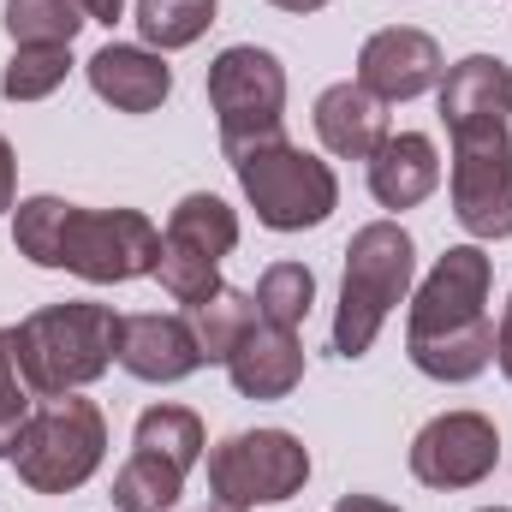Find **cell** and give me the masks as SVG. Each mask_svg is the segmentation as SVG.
Segmentation results:
<instances>
[{
    "mask_svg": "<svg viewBox=\"0 0 512 512\" xmlns=\"http://www.w3.org/2000/svg\"><path fill=\"white\" fill-rule=\"evenodd\" d=\"M268 6H280V12H322L328 0H268Z\"/></svg>",
    "mask_w": 512,
    "mask_h": 512,
    "instance_id": "cell-32",
    "label": "cell"
},
{
    "mask_svg": "<svg viewBox=\"0 0 512 512\" xmlns=\"http://www.w3.org/2000/svg\"><path fill=\"white\" fill-rule=\"evenodd\" d=\"M12 191H18V161H12V143L0 137V215L12 209Z\"/></svg>",
    "mask_w": 512,
    "mask_h": 512,
    "instance_id": "cell-28",
    "label": "cell"
},
{
    "mask_svg": "<svg viewBox=\"0 0 512 512\" xmlns=\"http://www.w3.org/2000/svg\"><path fill=\"white\" fill-rule=\"evenodd\" d=\"M120 370L137 382H185L203 370V346H197V328L185 316H120Z\"/></svg>",
    "mask_w": 512,
    "mask_h": 512,
    "instance_id": "cell-12",
    "label": "cell"
},
{
    "mask_svg": "<svg viewBox=\"0 0 512 512\" xmlns=\"http://www.w3.org/2000/svg\"><path fill=\"white\" fill-rule=\"evenodd\" d=\"M334 512H399V507H387V501H376V495H340Z\"/></svg>",
    "mask_w": 512,
    "mask_h": 512,
    "instance_id": "cell-31",
    "label": "cell"
},
{
    "mask_svg": "<svg viewBox=\"0 0 512 512\" xmlns=\"http://www.w3.org/2000/svg\"><path fill=\"white\" fill-rule=\"evenodd\" d=\"M489 280L495 262L477 245H453L423 274L411 298L405 352L429 382H477L495 364V322H489Z\"/></svg>",
    "mask_w": 512,
    "mask_h": 512,
    "instance_id": "cell-1",
    "label": "cell"
},
{
    "mask_svg": "<svg viewBox=\"0 0 512 512\" xmlns=\"http://www.w3.org/2000/svg\"><path fill=\"white\" fill-rule=\"evenodd\" d=\"M185 495V471H173L155 453H131L114 471V507L120 512H167Z\"/></svg>",
    "mask_w": 512,
    "mask_h": 512,
    "instance_id": "cell-21",
    "label": "cell"
},
{
    "mask_svg": "<svg viewBox=\"0 0 512 512\" xmlns=\"http://www.w3.org/2000/svg\"><path fill=\"white\" fill-rule=\"evenodd\" d=\"M161 239H173V245H185V251L221 262V256H233V245H239V215H233L221 197L191 191V197H179V203H173V215H167V233H161Z\"/></svg>",
    "mask_w": 512,
    "mask_h": 512,
    "instance_id": "cell-18",
    "label": "cell"
},
{
    "mask_svg": "<svg viewBox=\"0 0 512 512\" xmlns=\"http://www.w3.org/2000/svg\"><path fill=\"white\" fill-rule=\"evenodd\" d=\"M417 274L411 233L399 221H370L346 245V274H340V310H334V352L352 364L376 346L382 322L405 304Z\"/></svg>",
    "mask_w": 512,
    "mask_h": 512,
    "instance_id": "cell-4",
    "label": "cell"
},
{
    "mask_svg": "<svg viewBox=\"0 0 512 512\" xmlns=\"http://www.w3.org/2000/svg\"><path fill=\"white\" fill-rule=\"evenodd\" d=\"M495 364L512 382V298H507V310H501V328H495Z\"/></svg>",
    "mask_w": 512,
    "mask_h": 512,
    "instance_id": "cell-29",
    "label": "cell"
},
{
    "mask_svg": "<svg viewBox=\"0 0 512 512\" xmlns=\"http://www.w3.org/2000/svg\"><path fill=\"white\" fill-rule=\"evenodd\" d=\"M310 298H316V274L304 262H274L256 280V316L274 328H298L310 316Z\"/></svg>",
    "mask_w": 512,
    "mask_h": 512,
    "instance_id": "cell-25",
    "label": "cell"
},
{
    "mask_svg": "<svg viewBox=\"0 0 512 512\" xmlns=\"http://www.w3.org/2000/svg\"><path fill=\"white\" fill-rule=\"evenodd\" d=\"M233 173H239V191L256 209V221L268 233H304V227H322L340 203V179L328 161H316L310 149L286 143V137H268L233 155Z\"/></svg>",
    "mask_w": 512,
    "mask_h": 512,
    "instance_id": "cell-6",
    "label": "cell"
},
{
    "mask_svg": "<svg viewBox=\"0 0 512 512\" xmlns=\"http://www.w3.org/2000/svg\"><path fill=\"white\" fill-rule=\"evenodd\" d=\"M221 262H209V256L185 251V245H173V239H161V256H155V280L185 304V310H197V304H209L215 292H221V274H215Z\"/></svg>",
    "mask_w": 512,
    "mask_h": 512,
    "instance_id": "cell-26",
    "label": "cell"
},
{
    "mask_svg": "<svg viewBox=\"0 0 512 512\" xmlns=\"http://www.w3.org/2000/svg\"><path fill=\"white\" fill-rule=\"evenodd\" d=\"M441 185V155L423 131H399L370 155V191L382 209H417Z\"/></svg>",
    "mask_w": 512,
    "mask_h": 512,
    "instance_id": "cell-16",
    "label": "cell"
},
{
    "mask_svg": "<svg viewBox=\"0 0 512 512\" xmlns=\"http://www.w3.org/2000/svg\"><path fill=\"white\" fill-rule=\"evenodd\" d=\"M209 108L221 120V149L227 161L251 143H268V137H286L280 120H286V72L268 48L256 42H239V48H221L215 66H209Z\"/></svg>",
    "mask_w": 512,
    "mask_h": 512,
    "instance_id": "cell-7",
    "label": "cell"
},
{
    "mask_svg": "<svg viewBox=\"0 0 512 512\" xmlns=\"http://www.w3.org/2000/svg\"><path fill=\"white\" fill-rule=\"evenodd\" d=\"M12 245L36 268H72L78 280L120 286L155 274L161 233L137 209H78L66 197H30L12 215Z\"/></svg>",
    "mask_w": 512,
    "mask_h": 512,
    "instance_id": "cell-2",
    "label": "cell"
},
{
    "mask_svg": "<svg viewBox=\"0 0 512 512\" xmlns=\"http://www.w3.org/2000/svg\"><path fill=\"white\" fill-rule=\"evenodd\" d=\"M12 352H18V376L30 393L54 399V393H78L96 376H108L114 352H120V316L108 304H42L36 316H24L12 328Z\"/></svg>",
    "mask_w": 512,
    "mask_h": 512,
    "instance_id": "cell-3",
    "label": "cell"
},
{
    "mask_svg": "<svg viewBox=\"0 0 512 512\" xmlns=\"http://www.w3.org/2000/svg\"><path fill=\"white\" fill-rule=\"evenodd\" d=\"M316 137L328 143V155L340 161H370L387 137V102H376L358 78L352 84H334L316 96Z\"/></svg>",
    "mask_w": 512,
    "mask_h": 512,
    "instance_id": "cell-15",
    "label": "cell"
},
{
    "mask_svg": "<svg viewBox=\"0 0 512 512\" xmlns=\"http://www.w3.org/2000/svg\"><path fill=\"white\" fill-rule=\"evenodd\" d=\"M24 417H30V399H24V387H18L12 328H0V459L12 453V441H18V429H24Z\"/></svg>",
    "mask_w": 512,
    "mask_h": 512,
    "instance_id": "cell-27",
    "label": "cell"
},
{
    "mask_svg": "<svg viewBox=\"0 0 512 512\" xmlns=\"http://www.w3.org/2000/svg\"><path fill=\"white\" fill-rule=\"evenodd\" d=\"M209 24H215V0H137V30L161 54L191 48Z\"/></svg>",
    "mask_w": 512,
    "mask_h": 512,
    "instance_id": "cell-23",
    "label": "cell"
},
{
    "mask_svg": "<svg viewBox=\"0 0 512 512\" xmlns=\"http://www.w3.org/2000/svg\"><path fill=\"white\" fill-rule=\"evenodd\" d=\"M191 328H197L203 364H227V358H233V346L256 328V298H251V292L221 286L209 304H197V310H191Z\"/></svg>",
    "mask_w": 512,
    "mask_h": 512,
    "instance_id": "cell-20",
    "label": "cell"
},
{
    "mask_svg": "<svg viewBox=\"0 0 512 512\" xmlns=\"http://www.w3.org/2000/svg\"><path fill=\"white\" fill-rule=\"evenodd\" d=\"M203 417L197 411H185V405H149L143 417H137V453H155V459H167L173 471H185L191 477V465L203 459Z\"/></svg>",
    "mask_w": 512,
    "mask_h": 512,
    "instance_id": "cell-19",
    "label": "cell"
},
{
    "mask_svg": "<svg viewBox=\"0 0 512 512\" xmlns=\"http://www.w3.org/2000/svg\"><path fill=\"white\" fill-rule=\"evenodd\" d=\"M227 376L245 399H286L292 387L304 382V346H298V328H274L256 316V328L233 346L227 358Z\"/></svg>",
    "mask_w": 512,
    "mask_h": 512,
    "instance_id": "cell-14",
    "label": "cell"
},
{
    "mask_svg": "<svg viewBox=\"0 0 512 512\" xmlns=\"http://www.w3.org/2000/svg\"><path fill=\"white\" fill-rule=\"evenodd\" d=\"M78 12H84V18H96V24H114V18L126 12V0H78Z\"/></svg>",
    "mask_w": 512,
    "mask_h": 512,
    "instance_id": "cell-30",
    "label": "cell"
},
{
    "mask_svg": "<svg viewBox=\"0 0 512 512\" xmlns=\"http://www.w3.org/2000/svg\"><path fill=\"white\" fill-rule=\"evenodd\" d=\"M203 512H239V507H221V501H209V507H203Z\"/></svg>",
    "mask_w": 512,
    "mask_h": 512,
    "instance_id": "cell-33",
    "label": "cell"
},
{
    "mask_svg": "<svg viewBox=\"0 0 512 512\" xmlns=\"http://www.w3.org/2000/svg\"><path fill=\"white\" fill-rule=\"evenodd\" d=\"M310 483V447L286 429H239L209 453V495L221 507H280Z\"/></svg>",
    "mask_w": 512,
    "mask_h": 512,
    "instance_id": "cell-9",
    "label": "cell"
},
{
    "mask_svg": "<svg viewBox=\"0 0 512 512\" xmlns=\"http://www.w3.org/2000/svg\"><path fill=\"white\" fill-rule=\"evenodd\" d=\"M72 72V48L66 42H42V48H18L0 72V96L6 102H42L66 84Z\"/></svg>",
    "mask_w": 512,
    "mask_h": 512,
    "instance_id": "cell-22",
    "label": "cell"
},
{
    "mask_svg": "<svg viewBox=\"0 0 512 512\" xmlns=\"http://www.w3.org/2000/svg\"><path fill=\"white\" fill-rule=\"evenodd\" d=\"M453 221L471 239H512L507 120H453Z\"/></svg>",
    "mask_w": 512,
    "mask_h": 512,
    "instance_id": "cell-8",
    "label": "cell"
},
{
    "mask_svg": "<svg viewBox=\"0 0 512 512\" xmlns=\"http://www.w3.org/2000/svg\"><path fill=\"white\" fill-rule=\"evenodd\" d=\"M441 78H447V60H441L429 30L393 24V30H376L358 48V84L376 102H411L423 90H441Z\"/></svg>",
    "mask_w": 512,
    "mask_h": 512,
    "instance_id": "cell-11",
    "label": "cell"
},
{
    "mask_svg": "<svg viewBox=\"0 0 512 512\" xmlns=\"http://www.w3.org/2000/svg\"><path fill=\"white\" fill-rule=\"evenodd\" d=\"M90 90L120 108V114H155L167 96H173V72L155 48H137V42H108L90 54Z\"/></svg>",
    "mask_w": 512,
    "mask_h": 512,
    "instance_id": "cell-13",
    "label": "cell"
},
{
    "mask_svg": "<svg viewBox=\"0 0 512 512\" xmlns=\"http://www.w3.org/2000/svg\"><path fill=\"white\" fill-rule=\"evenodd\" d=\"M501 465V435L483 411H441L411 441V477L429 489H471Z\"/></svg>",
    "mask_w": 512,
    "mask_h": 512,
    "instance_id": "cell-10",
    "label": "cell"
},
{
    "mask_svg": "<svg viewBox=\"0 0 512 512\" xmlns=\"http://www.w3.org/2000/svg\"><path fill=\"white\" fill-rule=\"evenodd\" d=\"M108 453V417L96 399H78V393H54L42 399L18 441H12V465H18V483L30 495H72L96 477Z\"/></svg>",
    "mask_w": 512,
    "mask_h": 512,
    "instance_id": "cell-5",
    "label": "cell"
},
{
    "mask_svg": "<svg viewBox=\"0 0 512 512\" xmlns=\"http://www.w3.org/2000/svg\"><path fill=\"white\" fill-rule=\"evenodd\" d=\"M512 114V66L495 54H465L441 78V120H507Z\"/></svg>",
    "mask_w": 512,
    "mask_h": 512,
    "instance_id": "cell-17",
    "label": "cell"
},
{
    "mask_svg": "<svg viewBox=\"0 0 512 512\" xmlns=\"http://www.w3.org/2000/svg\"><path fill=\"white\" fill-rule=\"evenodd\" d=\"M489 512H501V507H489Z\"/></svg>",
    "mask_w": 512,
    "mask_h": 512,
    "instance_id": "cell-34",
    "label": "cell"
},
{
    "mask_svg": "<svg viewBox=\"0 0 512 512\" xmlns=\"http://www.w3.org/2000/svg\"><path fill=\"white\" fill-rule=\"evenodd\" d=\"M90 18L78 12V0H6V36L18 48H42V42H66L84 30Z\"/></svg>",
    "mask_w": 512,
    "mask_h": 512,
    "instance_id": "cell-24",
    "label": "cell"
}]
</instances>
